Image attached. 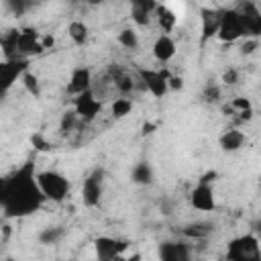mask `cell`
I'll return each instance as SVG.
<instances>
[{"label":"cell","instance_id":"cell-1","mask_svg":"<svg viewBox=\"0 0 261 261\" xmlns=\"http://www.w3.org/2000/svg\"><path fill=\"white\" fill-rule=\"evenodd\" d=\"M45 196L37 184V167L33 159H27L18 169L6 175V202L4 216L6 218H24L39 212L45 204Z\"/></svg>","mask_w":261,"mask_h":261},{"label":"cell","instance_id":"cell-2","mask_svg":"<svg viewBox=\"0 0 261 261\" xmlns=\"http://www.w3.org/2000/svg\"><path fill=\"white\" fill-rule=\"evenodd\" d=\"M37 184L47 202L61 204L69 196V179H67V175H63L57 169L37 171Z\"/></svg>","mask_w":261,"mask_h":261},{"label":"cell","instance_id":"cell-3","mask_svg":"<svg viewBox=\"0 0 261 261\" xmlns=\"http://www.w3.org/2000/svg\"><path fill=\"white\" fill-rule=\"evenodd\" d=\"M226 261H261V245L257 234H241L228 241Z\"/></svg>","mask_w":261,"mask_h":261},{"label":"cell","instance_id":"cell-4","mask_svg":"<svg viewBox=\"0 0 261 261\" xmlns=\"http://www.w3.org/2000/svg\"><path fill=\"white\" fill-rule=\"evenodd\" d=\"M216 39H218L220 43H226V45L245 39L243 22H241V16H239V10H237V8H224V10H222Z\"/></svg>","mask_w":261,"mask_h":261},{"label":"cell","instance_id":"cell-5","mask_svg":"<svg viewBox=\"0 0 261 261\" xmlns=\"http://www.w3.org/2000/svg\"><path fill=\"white\" fill-rule=\"evenodd\" d=\"M169 75L171 73L167 69H145L143 67L137 71V86H141L155 98H163L169 92V88H167Z\"/></svg>","mask_w":261,"mask_h":261},{"label":"cell","instance_id":"cell-6","mask_svg":"<svg viewBox=\"0 0 261 261\" xmlns=\"http://www.w3.org/2000/svg\"><path fill=\"white\" fill-rule=\"evenodd\" d=\"M104 169L102 167H94L84 184H82V204L86 208H96L100 202H102V194H104Z\"/></svg>","mask_w":261,"mask_h":261},{"label":"cell","instance_id":"cell-7","mask_svg":"<svg viewBox=\"0 0 261 261\" xmlns=\"http://www.w3.org/2000/svg\"><path fill=\"white\" fill-rule=\"evenodd\" d=\"M29 69V59H2L0 61V98H4L12 86Z\"/></svg>","mask_w":261,"mask_h":261},{"label":"cell","instance_id":"cell-8","mask_svg":"<svg viewBox=\"0 0 261 261\" xmlns=\"http://www.w3.org/2000/svg\"><path fill=\"white\" fill-rule=\"evenodd\" d=\"M126 249H128V241H124V239H116V237H108V234L94 239L96 261H114L116 257L124 255Z\"/></svg>","mask_w":261,"mask_h":261},{"label":"cell","instance_id":"cell-9","mask_svg":"<svg viewBox=\"0 0 261 261\" xmlns=\"http://www.w3.org/2000/svg\"><path fill=\"white\" fill-rule=\"evenodd\" d=\"M45 53L41 47V33L35 27H24L18 33V45H16V57L18 59H31Z\"/></svg>","mask_w":261,"mask_h":261},{"label":"cell","instance_id":"cell-10","mask_svg":"<svg viewBox=\"0 0 261 261\" xmlns=\"http://www.w3.org/2000/svg\"><path fill=\"white\" fill-rule=\"evenodd\" d=\"M73 112L82 122H92L102 112V100L96 98L94 90H88L73 98Z\"/></svg>","mask_w":261,"mask_h":261},{"label":"cell","instance_id":"cell-11","mask_svg":"<svg viewBox=\"0 0 261 261\" xmlns=\"http://www.w3.org/2000/svg\"><path fill=\"white\" fill-rule=\"evenodd\" d=\"M245 39H259L261 35V10L255 2H243L239 8Z\"/></svg>","mask_w":261,"mask_h":261},{"label":"cell","instance_id":"cell-12","mask_svg":"<svg viewBox=\"0 0 261 261\" xmlns=\"http://www.w3.org/2000/svg\"><path fill=\"white\" fill-rule=\"evenodd\" d=\"M159 261H192V247L186 241H163L157 247Z\"/></svg>","mask_w":261,"mask_h":261},{"label":"cell","instance_id":"cell-13","mask_svg":"<svg viewBox=\"0 0 261 261\" xmlns=\"http://www.w3.org/2000/svg\"><path fill=\"white\" fill-rule=\"evenodd\" d=\"M190 204L194 210L200 212H214L216 210V196L214 188L208 184H196L194 190L190 192Z\"/></svg>","mask_w":261,"mask_h":261},{"label":"cell","instance_id":"cell-14","mask_svg":"<svg viewBox=\"0 0 261 261\" xmlns=\"http://www.w3.org/2000/svg\"><path fill=\"white\" fill-rule=\"evenodd\" d=\"M92 69L88 67V65H77L73 71H71V75H69V82H67V86H65V92L69 94V96H80V94H84V92H88V90H92Z\"/></svg>","mask_w":261,"mask_h":261},{"label":"cell","instance_id":"cell-15","mask_svg":"<svg viewBox=\"0 0 261 261\" xmlns=\"http://www.w3.org/2000/svg\"><path fill=\"white\" fill-rule=\"evenodd\" d=\"M108 80L112 82V86L116 88V92L124 98H128L135 88H137V77L133 73H128L126 69H122L120 65H112L108 69Z\"/></svg>","mask_w":261,"mask_h":261},{"label":"cell","instance_id":"cell-16","mask_svg":"<svg viewBox=\"0 0 261 261\" xmlns=\"http://www.w3.org/2000/svg\"><path fill=\"white\" fill-rule=\"evenodd\" d=\"M153 57L159 61V63H169L175 53H177V45H175V39L171 35H159L155 41H153V49H151Z\"/></svg>","mask_w":261,"mask_h":261},{"label":"cell","instance_id":"cell-17","mask_svg":"<svg viewBox=\"0 0 261 261\" xmlns=\"http://www.w3.org/2000/svg\"><path fill=\"white\" fill-rule=\"evenodd\" d=\"M155 8H157V2H153V0H133V4H130V20L137 27H149Z\"/></svg>","mask_w":261,"mask_h":261},{"label":"cell","instance_id":"cell-18","mask_svg":"<svg viewBox=\"0 0 261 261\" xmlns=\"http://www.w3.org/2000/svg\"><path fill=\"white\" fill-rule=\"evenodd\" d=\"M200 18H202V43L210 41L212 37H216L218 33V24H220V8H202L200 10Z\"/></svg>","mask_w":261,"mask_h":261},{"label":"cell","instance_id":"cell-19","mask_svg":"<svg viewBox=\"0 0 261 261\" xmlns=\"http://www.w3.org/2000/svg\"><path fill=\"white\" fill-rule=\"evenodd\" d=\"M245 143H247V137H245V133L239 130V128H228V130H224V133L218 137V145H220V149H222L224 153H234V151L243 149Z\"/></svg>","mask_w":261,"mask_h":261},{"label":"cell","instance_id":"cell-20","mask_svg":"<svg viewBox=\"0 0 261 261\" xmlns=\"http://www.w3.org/2000/svg\"><path fill=\"white\" fill-rule=\"evenodd\" d=\"M153 16L157 18V24H159V29L163 31V35H169V33L177 27V14H175L167 4H157Z\"/></svg>","mask_w":261,"mask_h":261},{"label":"cell","instance_id":"cell-21","mask_svg":"<svg viewBox=\"0 0 261 261\" xmlns=\"http://www.w3.org/2000/svg\"><path fill=\"white\" fill-rule=\"evenodd\" d=\"M155 179V171L149 161H139L130 169V181L137 186H151Z\"/></svg>","mask_w":261,"mask_h":261},{"label":"cell","instance_id":"cell-22","mask_svg":"<svg viewBox=\"0 0 261 261\" xmlns=\"http://www.w3.org/2000/svg\"><path fill=\"white\" fill-rule=\"evenodd\" d=\"M214 230V226L210 222H204V220H196V222H188L181 226V234L186 239H192V241H202L206 237H210Z\"/></svg>","mask_w":261,"mask_h":261},{"label":"cell","instance_id":"cell-23","mask_svg":"<svg viewBox=\"0 0 261 261\" xmlns=\"http://www.w3.org/2000/svg\"><path fill=\"white\" fill-rule=\"evenodd\" d=\"M18 33H20V29H6V31L0 35V49H2V53H4V59H18V57H16Z\"/></svg>","mask_w":261,"mask_h":261},{"label":"cell","instance_id":"cell-24","mask_svg":"<svg viewBox=\"0 0 261 261\" xmlns=\"http://www.w3.org/2000/svg\"><path fill=\"white\" fill-rule=\"evenodd\" d=\"M67 35H69V39L75 43V45H86L88 43V39H90V29H88V24L84 22V20H80V18H75V20H71L69 24H67Z\"/></svg>","mask_w":261,"mask_h":261},{"label":"cell","instance_id":"cell-25","mask_svg":"<svg viewBox=\"0 0 261 261\" xmlns=\"http://www.w3.org/2000/svg\"><path fill=\"white\" fill-rule=\"evenodd\" d=\"M65 237V228L61 224H53V226H45L41 228V232L37 234V241L41 245H55Z\"/></svg>","mask_w":261,"mask_h":261},{"label":"cell","instance_id":"cell-26","mask_svg":"<svg viewBox=\"0 0 261 261\" xmlns=\"http://www.w3.org/2000/svg\"><path fill=\"white\" fill-rule=\"evenodd\" d=\"M116 41H118L120 47H124V49H128V51H137L139 45H141V41H139V33H137L133 27H124V29H120L118 35H116Z\"/></svg>","mask_w":261,"mask_h":261},{"label":"cell","instance_id":"cell-27","mask_svg":"<svg viewBox=\"0 0 261 261\" xmlns=\"http://www.w3.org/2000/svg\"><path fill=\"white\" fill-rule=\"evenodd\" d=\"M133 108H135L133 98L118 96V98H114V100L110 102V114H112V118H116V120H120V118L128 116V114L133 112Z\"/></svg>","mask_w":261,"mask_h":261},{"label":"cell","instance_id":"cell-28","mask_svg":"<svg viewBox=\"0 0 261 261\" xmlns=\"http://www.w3.org/2000/svg\"><path fill=\"white\" fill-rule=\"evenodd\" d=\"M20 82H22V86H24V90L33 96V98H39L41 96V82H39V77L31 71V69H27L24 73H22V77H20Z\"/></svg>","mask_w":261,"mask_h":261},{"label":"cell","instance_id":"cell-29","mask_svg":"<svg viewBox=\"0 0 261 261\" xmlns=\"http://www.w3.org/2000/svg\"><path fill=\"white\" fill-rule=\"evenodd\" d=\"M80 122H82V120L77 118V114L73 112V108H71V110H65V112L61 114V120H59V130H61L63 135H69Z\"/></svg>","mask_w":261,"mask_h":261},{"label":"cell","instance_id":"cell-30","mask_svg":"<svg viewBox=\"0 0 261 261\" xmlns=\"http://www.w3.org/2000/svg\"><path fill=\"white\" fill-rule=\"evenodd\" d=\"M220 96H222L220 86H218V84L208 82V84H206V88H204V92H202L204 102H208V104H216V102H220Z\"/></svg>","mask_w":261,"mask_h":261},{"label":"cell","instance_id":"cell-31","mask_svg":"<svg viewBox=\"0 0 261 261\" xmlns=\"http://www.w3.org/2000/svg\"><path fill=\"white\" fill-rule=\"evenodd\" d=\"M4 6L10 10V14H14V16H22V14L31 8V2H27V0H6Z\"/></svg>","mask_w":261,"mask_h":261},{"label":"cell","instance_id":"cell-32","mask_svg":"<svg viewBox=\"0 0 261 261\" xmlns=\"http://www.w3.org/2000/svg\"><path fill=\"white\" fill-rule=\"evenodd\" d=\"M31 145H33L35 151H51V149H53V145L43 137V133L31 135Z\"/></svg>","mask_w":261,"mask_h":261},{"label":"cell","instance_id":"cell-33","mask_svg":"<svg viewBox=\"0 0 261 261\" xmlns=\"http://www.w3.org/2000/svg\"><path fill=\"white\" fill-rule=\"evenodd\" d=\"M228 106H230L232 114H239V112H245V110H251V108H253L249 98H232V100L228 102Z\"/></svg>","mask_w":261,"mask_h":261},{"label":"cell","instance_id":"cell-34","mask_svg":"<svg viewBox=\"0 0 261 261\" xmlns=\"http://www.w3.org/2000/svg\"><path fill=\"white\" fill-rule=\"evenodd\" d=\"M239 77H241L239 69H237V67H228V69L222 73L220 82H222L224 86H234V84H239Z\"/></svg>","mask_w":261,"mask_h":261},{"label":"cell","instance_id":"cell-35","mask_svg":"<svg viewBox=\"0 0 261 261\" xmlns=\"http://www.w3.org/2000/svg\"><path fill=\"white\" fill-rule=\"evenodd\" d=\"M259 49V39H243L241 43V55H253Z\"/></svg>","mask_w":261,"mask_h":261},{"label":"cell","instance_id":"cell-36","mask_svg":"<svg viewBox=\"0 0 261 261\" xmlns=\"http://www.w3.org/2000/svg\"><path fill=\"white\" fill-rule=\"evenodd\" d=\"M167 88H169L171 92H177V90L184 88V80H181L179 75H169V77H167Z\"/></svg>","mask_w":261,"mask_h":261},{"label":"cell","instance_id":"cell-37","mask_svg":"<svg viewBox=\"0 0 261 261\" xmlns=\"http://www.w3.org/2000/svg\"><path fill=\"white\" fill-rule=\"evenodd\" d=\"M216 177H218V171H216V169H208L206 173H202V175H200L198 184H208V186H212Z\"/></svg>","mask_w":261,"mask_h":261},{"label":"cell","instance_id":"cell-38","mask_svg":"<svg viewBox=\"0 0 261 261\" xmlns=\"http://www.w3.org/2000/svg\"><path fill=\"white\" fill-rule=\"evenodd\" d=\"M55 45V37L53 35H41V47H43V51H47V49H51Z\"/></svg>","mask_w":261,"mask_h":261},{"label":"cell","instance_id":"cell-39","mask_svg":"<svg viewBox=\"0 0 261 261\" xmlns=\"http://www.w3.org/2000/svg\"><path fill=\"white\" fill-rule=\"evenodd\" d=\"M6 202V175H0V210L4 208Z\"/></svg>","mask_w":261,"mask_h":261},{"label":"cell","instance_id":"cell-40","mask_svg":"<svg viewBox=\"0 0 261 261\" xmlns=\"http://www.w3.org/2000/svg\"><path fill=\"white\" fill-rule=\"evenodd\" d=\"M143 257H141V253H133V255H128V257H124V255H120V257H116L114 261H141Z\"/></svg>","mask_w":261,"mask_h":261},{"label":"cell","instance_id":"cell-41","mask_svg":"<svg viewBox=\"0 0 261 261\" xmlns=\"http://www.w3.org/2000/svg\"><path fill=\"white\" fill-rule=\"evenodd\" d=\"M153 130H155V124L153 122H145L143 124V135H151Z\"/></svg>","mask_w":261,"mask_h":261},{"label":"cell","instance_id":"cell-42","mask_svg":"<svg viewBox=\"0 0 261 261\" xmlns=\"http://www.w3.org/2000/svg\"><path fill=\"white\" fill-rule=\"evenodd\" d=\"M57 261H71V259H57Z\"/></svg>","mask_w":261,"mask_h":261}]
</instances>
